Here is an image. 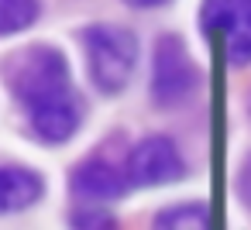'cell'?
I'll return each mask as SVG.
<instances>
[{"label": "cell", "instance_id": "6da1fadb", "mask_svg": "<svg viewBox=\"0 0 251 230\" xmlns=\"http://www.w3.org/2000/svg\"><path fill=\"white\" fill-rule=\"evenodd\" d=\"M4 76H7L11 93L18 96V103L25 110L42 107V103H49V100H55V96L73 90L66 59L55 48H49V45L25 48L21 55L4 62Z\"/></svg>", "mask_w": 251, "mask_h": 230}, {"label": "cell", "instance_id": "7a4b0ae2", "mask_svg": "<svg viewBox=\"0 0 251 230\" xmlns=\"http://www.w3.org/2000/svg\"><path fill=\"white\" fill-rule=\"evenodd\" d=\"M79 38L86 48V72H90L93 86L103 93L124 90V83L131 79L134 62H138V38L117 24H93Z\"/></svg>", "mask_w": 251, "mask_h": 230}, {"label": "cell", "instance_id": "3957f363", "mask_svg": "<svg viewBox=\"0 0 251 230\" xmlns=\"http://www.w3.org/2000/svg\"><path fill=\"white\" fill-rule=\"evenodd\" d=\"M196 66L186 55L179 38H162L151 66V100L158 107H179L193 90H196Z\"/></svg>", "mask_w": 251, "mask_h": 230}, {"label": "cell", "instance_id": "277c9868", "mask_svg": "<svg viewBox=\"0 0 251 230\" xmlns=\"http://www.w3.org/2000/svg\"><path fill=\"white\" fill-rule=\"evenodd\" d=\"M200 24L224 42L230 62L251 59V0H203Z\"/></svg>", "mask_w": 251, "mask_h": 230}, {"label": "cell", "instance_id": "5b68a950", "mask_svg": "<svg viewBox=\"0 0 251 230\" xmlns=\"http://www.w3.org/2000/svg\"><path fill=\"white\" fill-rule=\"evenodd\" d=\"M124 175H127V185H165V182L182 179L186 165H182L179 148L169 138L151 134L134 144V151L127 155Z\"/></svg>", "mask_w": 251, "mask_h": 230}, {"label": "cell", "instance_id": "8992f818", "mask_svg": "<svg viewBox=\"0 0 251 230\" xmlns=\"http://www.w3.org/2000/svg\"><path fill=\"white\" fill-rule=\"evenodd\" d=\"M28 114V124H31V138L45 141V144H59V141H69L79 124H83V100L76 96V90L42 103V107H31L25 110Z\"/></svg>", "mask_w": 251, "mask_h": 230}, {"label": "cell", "instance_id": "52a82bcc", "mask_svg": "<svg viewBox=\"0 0 251 230\" xmlns=\"http://www.w3.org/2000/svg\"><path fill=\"white\" fill-rule=\"evenodd\" d=\"M45 192V179L21 165H0V213H18L38 203Z\"/></svg>", "mask_w": 251, "mask_h": 230}, {"label": "cell", "instance_id": "ba28073f", "mask_svg": "<svg viewBox=\"0 0 251 230\" xmlns=\"http://www.w3.org/2000/svg\"><path fill=\"white\" fill-rule=\"evenodd\" d=\"M73 189L90 199H117L127 192V175L117 172L110 161H83L73 172Z\"/></svg>", "mask_w": 251, "mask_h": 230}, {"label": "cell", "instance_id": "9c48e42d", "mask_svg": "<svg viewBox=\"0 0 251 230\" xmlns=\"http://www.w3.org/2000/svg\"><path fill=\"white\" fill-rule=\"evenodd\" d=\"M38 21V0H0V35H18Z\"/></svg>", "mask_w": 251, "mask_h": 230}, {"label": "cell", "instance_id": "30bf717a", "mask_svg": "<svg viewBox=\"0 0 251 230\" xmlns=\"http://www.w3.org/2000/svg\"><path fill=\"white\" fill-rule=\"evenodd\" d=\"M206 227V209L196 206V203H186V206H172L158 216L155 230H203Z\"/></svg>", "mask_w": 251, "mask_h": 230}, {"label": "cell", "instance_id": "8fae6325", "mask_svg": "<svg viewBox=\"0 0 251 230\" xmlns=\"http://www.w3.org/2000/svg\"><path fill=\"white\" fill-rule=\"evenodd\" d=\"M69 227H73V230H117V220H114L110 213H90V209H79V213H73Z\"/></svg>", "mask_w": 251, "mask_h": 230}, {"label": "cell", "instance_id": "7c38bea8", "mask_svg": "<svg viewBox=\"0 0 251 230\" xmlns=\"http://www.w3.org/2000/svg\"><path fill=\"white\" fill-rule=\"evenodd\" d=\"M237 189H241V199H244V206L251 209V161L241 168V179H237Z\"/></svg>", "mask_w": 251, "mask_h": 230}, {"label": "cell", "instance_id": "4fadbf2b", "mask_svg": "<svg viewBox=\"0 0 251 230\" xmlns=\"http://www.w3.org/2000/svg\"><path fill=\"white\" fill-rule=\"evenodd\" d=\"M124 4H131V7H162L169 0H124Z\"/></svg>", "mask_w": 251, "mask_h": 230}]
</instances>
